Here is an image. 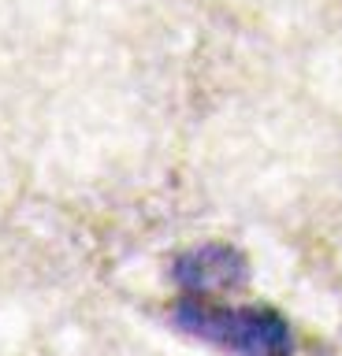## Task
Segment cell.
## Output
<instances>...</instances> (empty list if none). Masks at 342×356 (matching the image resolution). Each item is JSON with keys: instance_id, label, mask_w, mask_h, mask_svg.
I'll list each match as a JSON object with an SVG mask.
<instances>
[{"instance_id": "6da1fadb", "label": "cell", "mask_w": 342, "mask_h": 356, "mask_svg": "<svg viewBox=\"0 0 342 356\" xmlns=\"http://www.w3.org/2000/svg\"><path fill=\"white\" fill-rule=\"evenodd\" d=\"M171 323L190 338L231 356H294V330L268 305H219L212 297L182 293Z\"/></svg>"}, {"instance_id": "7a4b0ae2", "label": "cell", "mask_w": 342, "mask_h": 356, "mask_svg": "<svg viewBox=\"0 0 342 356\" xmlns=\"http://www.w3.org/2000/svg\"><path fill=\"white\" fill-rule=\"evenodd\" d=\"M175 282L182 293L212 297L219 289H235L246 282V256L231 245H201L175 260Z\"/></svg>"}]
</instances>
